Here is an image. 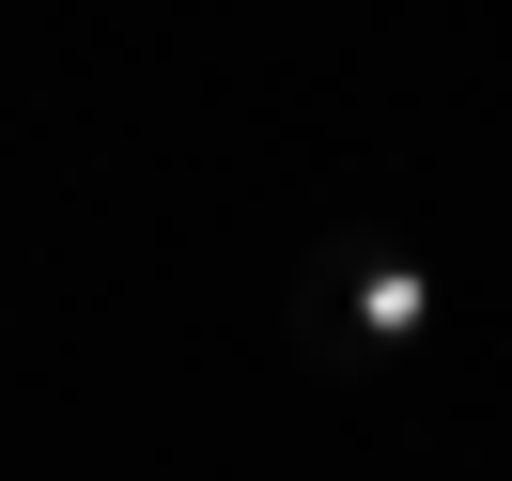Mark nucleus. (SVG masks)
<instances>
[{
	"label": "nucleus",
	"mask_w": 512,
	"mask_h": 481,
	"mask_svg": "<svg viewBox=\"0 0 512 481\" xmlns=\"http://www.w3.org/2000/svg\"><path fill=\"white\" fill-rule=\"evenodd\" d=\"M311 342L342 357V373H388V357H419L435 342V264L404 249V233H326L311 249Z\"/></svg>",
	"instance_id": "nucleus-1"
}]
</instances>
